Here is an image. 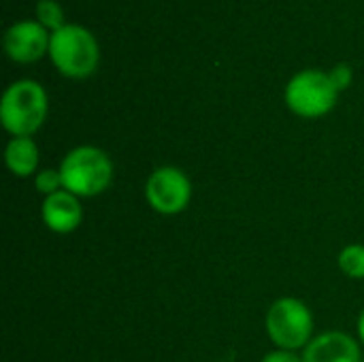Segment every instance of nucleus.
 Listing matches in <instances>:
<instances>
[{
  "instance_id": "16",
  "label": "nucleus",
  "mask_w": 364,
  "mask_h": 362,
  "mask_svg": "<svg viewBox=\"0 0 364 362\" xmlns=\"http://www.w3.org/2000/svg\"><path fill=\"white\" fill-rule=\"evenodd\" d=\"M358 337H360V341L364 344V309L363 314H360V318H358Z\"/></svg>"
},
{
  "instance_id": "6",
  "label": "nucleus",
  "mask_w": 364,
  "mask_h": 362,
  "mask_svg": "<svg viewBox=\"0 0 364 362\" xmlns=\"http://www.w3.org/2000/svg\"><path fill=\"white\" fill-rule=\"evenodd\" d=\"M147 205L162 215H177L192 201V181L177 166H160L145 181Z\"/></svg>"
},
{
  "instance_id": "10",
  "label": "nucleus",
  "mask_w": 364,
  "mask_h": 362,
  "mask_svg": "<svg viewBox=\"0 0 364 362\" xmlns=\"http://www.w3.org/2000/svg\"><path fill=\"white\" fill-rule=\"evenodd\" d=\"M4 162L9 171L19 177H32L38 169V147L32 137H13L4 149Z\"/></svg>"
},
{
  "instance_id": "17",
  "label": "nucleus",
  "mask_w": 364,
  "mask_h": 362,
  "mask_svg": "<svg viewBox=\"0 0 364 362\" xmlns=\"http://www.w3.org/2000/svg\"><path fill=\"white\" fill-rule=\"evenodd\" d=\"M363 362H364V361H363Z\"/></svg>"
},
{
  "instance_id": "2",
  "label": "nucleus",
  "mask_w": 364,
  "mask_h": 362,
  "mask_svg": "<svg viewBox=\"0 0 364 362\" xmlns=\"http://www.w3.org/2000/svg\"><path fill=\"white\" fill-rule=\"evenodd\" d=\"M47 94L32 79L15 81L6 87L0 100V122L13 137H32L47 117Z\"/></svg>"
},
{
  "instance_id": "1",
  "label": "nucleus",
  "mask_w": 364,
  "mask_h": 362,
  "mask_svg": "<svg viewBox=\"0 0 364 362\" xmlns=\"http://www.w3.org/2000/svg\"><path fill=\"white\" fill-rule=\"evenodd\" d=\"M60 175L66 192L79 198H94L111 186L113 162L94 145H79L62 158Z\"/></svg>"
},
{
  "instance_id": "14",
  "label": "nucleus",
  "mask_w": 364,
  "mask_h": 362,
  "mask_svg": "<svg viewBox=\"0 0 364 362\" xmlns=\"http://www.w3.org/2000/svg\"><path fill=\"white\" fill-rule=\"evenodd\" d=\"M331 79H333V83H335V87L341 92V90H346L350 83H352V68L348 66V64H339V66H335L331 73Z\"/></svg>"
},
{
  "instance_id": "8",
  "label": "nucleus",
  "mask_w": 364,
  "mask_h": 362,
  "mask_svg": "<svg viewBox=\"0 0 364 362\" xmlns=\"http://www.w3.org/2000/svg\"><path fill=\"white\" fill-rule=\"evenodd\" d=\"M360 346L341 331H328L311 339L303 352V362H363Z\"/></svg>"
},
{
  "instance_id": "12",
  "label": "nucleus",
  "mask_w": 364,
  "mask_h": 362,
  "mask_svg": "<svg viewBox=\"0 0 364 362\" xmlns=\"http://www.w3.org/2000/svg\"><path fill=\"white\" fill-rule=\"evenodd\" d=\"M36 15H38V23L45 28H51L53 32L66 26L64 23V11L55 0H38Z\"/></svg>"
},
{
  "instance_id": "7",
  "label": "nucleus",
  "mask_w": 364,
  "mask_h": 362,
  "mask_svg": "<svg viewBox=\"0 0 364 362\" xmlns=\"http://www.w3.org/2000/svg\"><path fill=\"white\" fill-rule=\"evenodd\" d=\"M49 41L51 36L45 26L36 21H17L4 34V51L11 60L28 64L49 51Z\"/></svg>"
},
{
  "instance_id": "5",
  "label": "nucleus",
  "mask_w": 364,
  "mask_h": 362,
  "mask_svg": "<svg viewBox=\"0 0 364 362\" xmlns=\"http://www.w3.org/2000/svg\"><path fill=\"white\" fill-rule=\"evenodd\" d=\"M339 90L335 87L328 73L309 68L301 70L286 85V105L292 113L314 119L322 117L337 105Z\"/></svg>"
},
{
  "instance_id": "13",
  "label": "nucleus",
  "mask_w": 364,
  "mask_h": 362,
  "mask_svg": "<svg viewBox=\"0 0 364 362\" xmlns=\"http://www.w3.org/2000/svg\"><path fill=\"white\" fill-rule=\"evenodd\" d=\"M34 188H36L43 196H51V194L64 190L60 169H43V171H38V173L34 175Z\"/></svg>"
},
{
  "instance_id": "9",
  "label": "nucleus",
  "mask_w": 364,
  "mask_h": 362,
  "mask_svg": "<svg viewBox=\"0 0 364 362\" xmlns=\"http://www.w3.org/2000/svg\"><path fill=\"white\" fill-rule=\"evenodd\" d=\"M41 215H43V224L51 233L68 235V233H75L81 226L83 207H81L79 196H75V194H70L66 190H60V192H55L51 196H45Z\"/></svg>"
},
{
  "instance_id": "4",
  "label": "nucleus",
  "mask_w": 364,
  "mask_h": 362,
  "mask_svg": "<svg viewBox=\"0 0 364 362\" xmlns=\"http://www.w3.org/2000/svg\"><path fill=\"white\" fill-rule=\"evenodd\" d=\"M267 335L279 350H305L314 339V316L311 309L294 297L275 301L267 312Z\"/></svg>"
},
{
  "instance_id": "15",
  "label": "nucleus",
  "mask_w": 364,
  "mask_h": 362,
  "mask_svg": "<svg viewBox=\"0 0 364 362\" xmlns=\"http://www.w3.org/2000/svg\"><path fill=\"white\" fill-rule=\"evenodd\" d=\"M260 362H303V356H299L296 352H290V350H273L269 352Z\"/></svg>"
},
{
  "instance_id": "11",
  "label": "nucleus",
  "mask_w": 364,
  "mask_h": 362,
  "mask_svg": "<svg viewBox=\"0 0 364 362\" xmlns=\"http://www.w3.org/2000/svg\"><path fill=\"white\" fill-rule=\"evenodd\" d=\"M339 269L352 280H364V245L352 243L343 247L339 254Z\"/></svg>"
},
{
  "instance_id": "3",
  "label": "nucleus",
  "mask_w": 364,
  "mask_h": 362,
  "mask_svg": "<svg viewBox=\"0 0 364 362\" xmlns=\"http://www.w3.org/2000/svg\"><path fill=\"white\" fill-rule=\"evenodd\" d=\"M49 55L64 77L83 79L98 66V43L83 26L66 23L64 28L51 32Z\"/></svg>"
}]
</instances>
